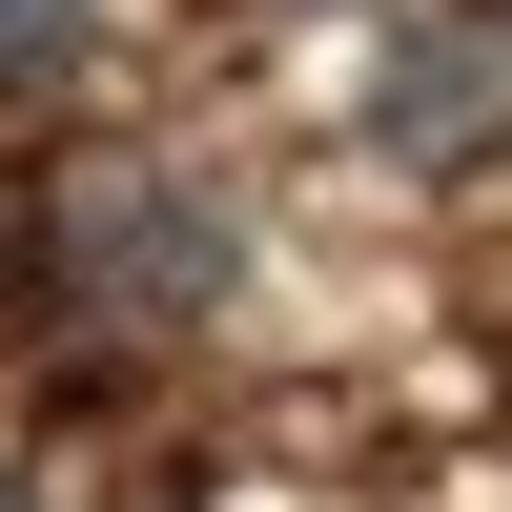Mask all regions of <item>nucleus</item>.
I'll list each match as a JSON object with an SVG mask.
<instances>
[{"mask_svg": "<svg viewBox=\"0 0 512 512\" xmlns=\"http://www.w3.org/2000/svg\"><path fill=\"white\" fill-rule=\"evenodd\" d=\"M21 267H41V205L0 185V328H21Z\"/></svg>", "mask_w": 512, "mask_h": 512, "instance_id": "4", "label": "nucleus"}, {"mask_svg": "<svg viewBox=\"0 0 512 512\" xmlns=\"http://www.w3.org/2000/svg\"><path fill=\"white\" fill-rule=\"evenodd\" d=\"M0 512H41V492H21V472H0Z\"/></svg>", "mask_w": 512, "mask_h": 512, "instance_id": "6", "label": "nucleus"}, {"mask_svg": "<svg viewBox=\"0 0 512 512\" xmlns=\"http://www.w3.org/2000/svg\"><path fill=\"white\" fill-rule=\"evenodd\" d=\"M41 246H62V287H82V328H205L246 287V205L205 185V164H164V144H123V164H82L62 205H41Z\"/></svg>", "mask_w": 512, "mask_h": 512, "instance_id": "1", "label": "nucleus"}, {"mask_svg": "<svg viewBox=\"0 0 512 512\" xmlns=\"http://www.w3.org/2000/svg\"><path fill=\"white\" fill-rule=\"evenodd\" d=\"M267 21H349V0H267Z\"/></svg>", "mask_w": 512, "mask_h": 512, "instance_id": "5", "label": "nucleus"}, {"mask_svg": "<svg viewBox=\"0 0 512 512\" xmlns=\"http://www.w3.org/2000/svg\"><path fill=\"white\" fill-rule=\"evenodd\" d=\"M369 164H410V185H492L512 164V0H390Z\"/></svg>", "mask_w": 512, "mask_h": 512, "instance_id": "2", "label": "nucleus"}, {"mask_svg": "<svg viewBox=\"0 0 512 512\" xmlns=\"http://www.w3.org/2000/svg\"><path fill=\"white\" fill-rule=\"evenodd\" d=\"M103 62V0H0V103H62Z\"/></svg>", "mask_w": 512, "mask_h": 512, "instance_id": "3", "label": "nucleus"}]
</instances>
